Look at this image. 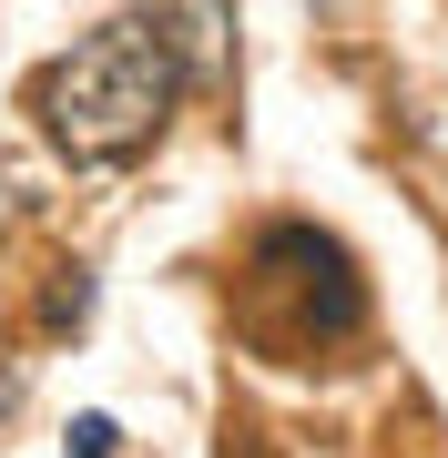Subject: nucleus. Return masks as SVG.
Listing matches in <instances>:
<instances>
[{
    "label": "nucleus",
    "instance_id": "obj_1",
    "mask_svg": "<svg viewBox=\"0 0 448 458\" xmlns=\"http://www.w3.org/2000/svg\"><path fill=\"white\" fill-rule=\"evenodd\" d=\"M173 102H183V72H173V51L153 41L143 11L82 31L31 82V113H41V132L72 164H133V153H153V132L173 123Z\"/></svg>",
    "mask_w": 448,
    "mask_h": 458
},
{
    "label": "nucleus",
    "instance_id": "obj_3",
    "mask_svg": "<svg viewBox=\"0 0 448 458\" xmlns=\"http://www.w3.org/2000/svg\"><path fill=\"white\" fill-rule=\"evenodd\" d=\"M113 438H123L113 418H72V458H113Z\"/></svg>",
    "mask_w": 448,
    "mask_h": 458
},
{
    "label": "nucleus",
    "instance_id": "obj_2",
    "mask_svg": "<svg viewBox=\"0 0 448 458\" xmlns=\"http://www.w3.org/2000/svg\"><path fill=\"white\" fill-rule=\"evenodd\" d=\"M143 21H153V41L173 51L183 92H204V82L234 72V0H153Z\"/></svg>",
    "mask_w": 448,
    "mask_h": 458
}]
</instances>
